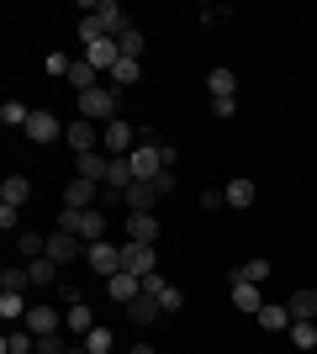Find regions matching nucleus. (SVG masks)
I'll return each instance as SVG.
<instances>
[{
	"label": "nucleus",
	"mask_w": 317,
	"mask_h": 354,
	"mask_svg": "<svg viewBox=\"0 0 317 354\" xmlns=\"http://www.w3.org/2000/svg\"><path fill=\"white\" fill-rule=\"evenodd\" d=\"M53 227H64V233H75V238H85V243H101V238H106V212H101V207H90V212L64 207Z\"/></svg>",
	"instance_id": "obj_1"
},
{
	"label": "nucleus",
	"mask_w": 317,
	"mask_h": 354,
	"mask_svg": "<svg viewBox=\"0 0 317 354\" xmlns=\"http://www.w3.org/2000/svg\"><path fill=\"white\" fill-rule=\"evenodd\" d=\"M75 106H79V117L85 122H117V90L111 85H95V90H85V95H75Z\"/></svg>",
	"instance_id": "obj_2"
},
{
	"label": "nucleus",
	"mask_w": 317,
	"mask_h": 354,
	"mask_svg": "<svg viewBox=\"0 0 317 354\" xmlns=\"http://www.w3.org/2000/svg\"><path fill=\"white\" fill-rule=\"evenodd\" d=\"M127 164H133V180H159L169 169L164 164V143H137L133 153H127Z\"/></svg>",
	"instance_id": "obj_3"
},
{
	"label": "nucleus",
	"mask_w": 317,
	"mask_h": 354,
	"mask_svg": "<svg viewBox=\"0 0 317 354\" xmlns=\"http://www.w3.org/2000/svg\"><path fill=\"white\" fill-rule=\"evenodd\" d=\"M133 127H127V122H106V127H101V153H106V159H127V153H133Z\"/></svg>",
	"instance_id": "obj_4"
},
{
	"label": "nucleus",
	"mask_w": 317,
	"mask_h": 354,
	"mask_svg": "<svg viewBox=\"0 0 317 354\" xmlns=\"http://www.w3.org/2000/svg\"><path fill=\"white\" fill-rule=\"evenodd\" d=\"M85 265L111 281V275L122 270V243H106V238H101V243H85Z\"/></svg>",
	"instance_id": "obj_5"
},
{
	"label": "nucleus",
	"mask_w": 317,
	"mask_h": 354,
	"mask_svg": "<svg viewBox=\"0 0 317 354\" xmlns=\"http://www.w3.org/2000/svg\"><path fill=\"white\" fill-rule=\"evenodd\" d=\"M122 270H127V275H153V270H159L153 243H133V238H127V243H122Z\"/></svg>",
	"instance_id": "obj_6"
},
{
	"label": "nucleus",
	"mask_w": 317,
	"mask_h": 354,
	"mask_svg": "<svg viewBox=\"0 0 317 354\" xmlns=\"http://www.w3.org/2000/svg\"><path fill=\"white\" fill-rule=\"evenodd\" d=\"M79 254H85V238L64 233V227H53V233H48V259H53V265H75Z\"/></svg>",
	"instance_id": "obj_7"
},
{
	"label": "nucleus",
	"mask_w": 317,
	"mask_h": 354,
	"mask_svg": "<svg viewBox=\"0 0 317 354\" xmlns=\"http://www.w3.org/2000/svg\"><path fill=\"white\" fill-rule=\"evenodd\" d=\"M53 138H64V122L53 117V111H43V106H32V122H27V143H53Z\"/></svg>",
	"instance_id": "obj_8"
},
{
	"label": "nucleus",
	"mask_w": 317,
	"mask_h": 354,
	"mask_svg": "<svg viewBox=\"0 0 317 354\" xmlns=\"http://www.w3.org/2000/svg\"><path fill=\"white\" fill-rule=\"evenodd\" d=\"M106 296H111L117 307H133L137 296H143V275H127V270H117V275L106 281Z\"/></svg>",
	"instance_id": "obj_9"
},
{
	"label": "nucleus",
	"mask_w": 317,
	"mask_h": 354,
	"mask_svg": "<svg viewBox=\"0 0 317 354\" xmlns=\"http://www.w3.org/2000/svg\"><path fill=\"white\" fill-rule=\"evenodd\" d=\"M64 143L75 148V153H95V148H101V133H95V122L75 117L69 127H64Z\"/></svg>",
	"instance_id": "obj_10"
},
{
	"label": "nucleus",
	"mask_w": 317,
	"mask_h": 354,
	"mask_svg": "<svg viewBox=\"0 0 317 354\" xmlns=\"http://www.w3.org/2000/svg\"><path fill=\"white\" fill-rule=\"evenodd\" d=\"M85 64H90L95 74H111L122 64V48H117V37H101V43H90L85 48Z\"/></svg>",
	"instance_id": "obj_11"
},
{
	"label": "nucleus",
	"mask_w": 317,
	"mask_h": 354,
	"mask_svg": "<svg viewBox=\"0 0 317 354\" xmlns=\"http://www.w3.org/2000/svg\"><path fill=\"white\" fill-rule=\"evenodd\" d=\"M90 16L101 21V32H106V37H122V32H127V16H122V6H117V0H95V6H90Z\"/></svg>",
	"instance_id": "obj_12"
},
{
	"label": "nucleus",
	"mask_w": 317,
	"mask_h": 354,
	"mask_svg": "<svg viewBox=\"0 0 317 354\" xmlns=\"http://www.w3.org/2000/svg\"><path fill=\"white\" fill-rule=\"evenodd\" d=\"M122 201H127V212H153V201H159V185H153V180H133V185L122 191Z\"/></svg>",
	"instance_id": "obj_13"
},
{
	"label": "nucleus",
	"mask_w": 317,
	"mask_h": 354,
	"mask_svg": "<svg viewBox=\"0 0 317 354\" xmlns=\"http://www.w3.org/2000/svg\"><path fill=\"white\" fill-rule=\"evenodd\" d=\"M127 238L133 243H159V217L153 212H127Z\"/></svg>",
	"instance_id": "obj_14"
},
{
	"label": "nucleus",
	"mask_w": 317,
	"mask_h": 354,
	"mask_svg": "<svg viewBox=\"0 0 317 354\" xmlns=\"http://www.w3.org/2000/svg\"><path fill=\"white\" fill-rule=\"evenodd\" d=\"M222 196H227V207H233V212H249V207H254V180H249V175H238V180H227V185H222Z\"/></svg>",
	"instance_id": "obj_15"
},
{
	"label": "nucleus",
	"mask_w": 317,
	"mask_h": 354,
	"mask_svg": "<svg viewBox=\"0 0 317 354\" xmlns=\"http://www.w3.org/2000/svg\"><path fill=\"white\" fill-rule=\"evenodd\" d=\"M64 207H75V212H90L95 207V180H69V185H64Z\"/></svg>",
	"instance_id": "obj_16"
},
{
	"label": "nucleus",
	"mask_w": 317,
	"mask_h": 354,
	"mask_svg": "<svg viewBox=\"0 0 317 354\" xmlns=\"http://www.w3.org/2000/svg\"><path fill=\"white\" fill-rule=\"evenodd\" d=\"M270 281V259H243L233 275H227V286H265Z\"/></svg>",
	"instance_id": "obj_17"
},
{
	"label": "nucleus",
	"mask_w": 317,
	"mask_h": 354,
	"mask_svg": "<svg viewBox=\"0 0 317 354\" xmlns=\"http://www.w3.org/2000/svg\"><path fill=\"white\" fill-rule=\"evenodd\" d=\"M75 169H79V180H95V185H106V169H111V159H106L101 148H95V153H75Z\"/></svg>",
	"instance_id": "obj_18"
},
{
	"label": "nucleus",
	"mask_w": 317,
	"mask_h": 354,
	"mask_svg": "<svg viewBox=\"0 0 317 354\" xmlns=\"http://www.w3.org/2000/svg\"><path fill=\"white\" fill-rule=\"evenodd\" d=\"M206 90H211V101H233V95H238V74L217 64V69L206 74Z\"/></svg>",
	"instance_id": "obj_19"
},
{
	"label": "nucleus",
	"mask_w": 317,
	"mask_h": 354,
	"mask_svg": "<svg viewBox=\"0 0 317 354\" xmlns=\"http://www.w3.org/2000/svg\"><path fill=\"white\" fill-rule=\"evenodd\" d=\"M21 328H32L37 339H43V333H59V328H64V312H53V307H32Z\"/></svg>",
	"instance_id": "obj_20"
},
{
	"label": "nucleus",
	"mask_w": 317,
	"mask_h": 354,
	"mask_svg": "<svg viewBox=\"0 0 317 354\" xmlns=\"http://www.w3.org/2000/svg\"><path fill=\"white\" fill-rule=\"evenodd\" d=\"M0 354H37V333H32V328H11V333L0 339Z\"/></svg>",
	"instance_id": "obj_21"
},
{
	"label": "nucleus",
	"mask_w": 317,
	"mask_h": 354,
	"mask_svg": "<svg viewBox=\"0 0 317 354\" xmlns=\"http://www.w3.org/2000/svg\"><path fill=\"white\" fill-rule=\"evenodd\" d=\"M291 323H296L291 307H270V301H265V312H259V328H265V333H291Z\"/></svg>",
	"instance_id": "obj_22"
},
{
	"label": "nucleus",
	"mask_w": 317,
	"mask_h": 354,
	"mask_svg": "<svg viewBox=\"0 0 317 354\" xmlns=\"http://www.w3.org/2000/svg\"><path fill=\"white\" fill-rule=\"evenodd\" d=\"M286 307H291V317H296V323H312V317H317V291H307V286H302V291H291Z\"/></svg>",
	"instance_id": "obj_23"
},
{
	"label": "nucleus",
	"mask_w": 317,
	"mask_h": 354,
	"mask_svg": "<svg viewBox=\"0 0 317 354\" xmlns=\"http://www.w3.org/2000/svg\"><path fill=\"white\" fill-rule=\"evenodd\" d=\"M27 196H32V180L27 175H6V185H0V201H6V207H21Z\"/></svg>",
	"instance_id": "obj_24"
},
{
	"label": "nucleus",
	"mask_w": 317,
	"mask_h": 354,
	"mask_svg": "<svg viewBox=\"0 0 317 354\" xmlns=\"http://www.w3.org/2000/svg\"><path fill=\"white\" fill-rule=\"evenodd\" d=\"M227 291H233V307L238 312H265V296H259V286H227Z\"/></svg>",
	"instance_id": "obj_25"
},
{
	"label": "nucleus",
	"mask_w": 317,
	"mask_h": 354,
	"mask_svg": "<svg viewBox=\"0 0 317 354\" xmlns=\"http://www.w3.org/2000/svg\"><path fill=\"white\" fill-rule=\"evenodd\" d=\"M127 185H133V164H127V159H111V169H106V191L122 196Z\"/></svg>",
	"instance_id": "obj_26"
},
{
	"label": "nucleus",
	"mask_w": 317,
	"mask_h": 354,
	"mask_svg": "<svg viewBox=\"0 0 317 354\" xmlns=\"http://www.w3.org/2000/svg\"><path fill=\"white\" fill-rule=\"evenodd\" d=\"M64 328H69V333H79V339H85V333H90V328H95V312L85 307V301H79V307H69V312H64Z\"/></svg>",
	"instance_id": "obj_27"
},
{
	"label": "nucleus",
	"mask_w": 317,
	"mask_h": 354,
	"mask_svg": "<svg viewBox=\"0 0 317 354\" xmlns=\"http://www.w3.org/2000/svg\"><path fill=\"white\" fill-rule=\"evenodd\" d=\"M143 80V64L137 59H122L117 69H111V90H127V85H137Z\"/></svg>",
	"instance_id": "obj_28"
},
{
	"label": "nucleus",
	"mask_w": 317,
	"mask_h": 354,
	"mask_svg": "<svg viewBox=\"0 0 317 354\" xmlns=\"http://www.w3.org/2000/svg\"><path fill=\"white\" fill-rule=\"evenodd\" d=\"M69 90H75V95H85V90H95V69L85 59H75L69 64Z\"/></svg>",
	"instance_id": "obj_29"
},
{
	"label": "nucleus",
	"mask_w": 317,
	"mask_h": 354,
	"mask_svg": "<svg viewBox=\"0 0 317 354\" xmlns=\"http://www.w3.org/2000/svg\"><path fill=\"white\" fill-rule=\"evenodd\" d=\"M27 301H21V296L16 291H0V317H6V323H27Z\"/></svg>",
	"instance_id": "obj_30"
},
{
	"label": "nucleus",
	"mask_w": 317,
	"mask_h": 354,
	"mask_svg": "<svg viewBox=\"0 0 317 354\" xmlns=\"http://www.w3.org/2000/svg\"><path fill=\"white\" fill-rule=\"evenodd\" d=\"M127 317H133V323H159V317H164V307H159L153 296H137L133 307H127Z\"/></svg>",
	"instance_id": "obj_31"
},
{
	"label": "nucleus",
	"mask_w": 317,
	"mask_h": 354,
	"mask_svg": "<svg viewBox=\"0 0 317 354\" xmlns=\"http://www.w3.org/2000/svg\"><path fill=\"white\" fill-rule=\"evenodd\" d=\"M0 122H6V127H21V133H27L32 106H27V101H6V106H0Z\"/></svg>",
	"instance_id": "obj_32"
},
{
	"label": "nucleus",
	"mask_w": 317,
	"mask_h": 354,
	"mask_svg": "<svg viewBox=\"0 0 317 354\" xmlns=\"http://www.w3.org/2000/svg\"><path fill=\"white\" fill-rule=\"evenodd\" d=\"M27 270H32V286H53V281H59V265H53L48 254H43V259H27Z\"/></svg>",
	"instance_id": "obj_33"
},
{
	"label": "nucleus",
	"mask_w": 317,
	"mask_h": 354,
	"mask_svg": "<svg viewBox=\"0 0 317 354\" xmlns=\"http://www.w3.org/2000/svg\"><path fill=\"white\" fill-rule=\"evenodd\" d=\"M111 344H117V333H111V328H101V323L85 333V349H90V354H111Z\"/></svg>",
	"instance_id": "obj_34"
},
{
	"label": "nucleus",
	"mask_w": 317,
	"mask_h": 354,
	"mask_svg": "<svg viewBox=\"0 0 317 354\" xmlns=\"http://www.w3.org/2000/svg\"><path fill=\"white\" fill-rule=\"evenodd\" d=\"M27 286H32V270L27 265H21V270H0V291H16V296H21Z\"/></svg>",
	"instance_id": "obj_35"
},
{
	"label": "nucleus",
	"mask_w": 317,
	"mask_h": 354,
	"mask_svg": "<svg viewBox=\"0 0 317 354\" xmlns=\"http://www.w3.org/2000/svg\"><path fill=\"white\" fill-rule=\"evenodd\" d=\"M16 249L27 254V259H43V254H48V238L43 233H16Z\"/></svg>",
	"instance_id": "obj_36"
},
{
	"label": "nucleus",
	"mask_w": 317,
	"mask_h": 354,
	"mask_svg": "<svg viewBox=\"0 0 317 354\" xmlns=\"http://www.w3.org/2000/svg\"><path fill=\"white\" fill-rule=\"evenodd\" d=\"M117 48H122V59H143V32L127 27V32L117 37Z\"/></svg>",
	"instance_id": "obj_37"
},
{
	"label": "nucleus",
	"mask_w": 317,
	"mask_h": 354,
	"mask_svg": "<svg viewBox=\"0 0 317 354\" xmlns=\"http://www.w3.org/2000/svg\"><path fill=\"white\" fill-rule=\"evenodd\" d=\"M291 344H296V349H317V328L312 323H291Z\"/></svg>",
	"instance_id": "obj_38"
},
{
	"label": "nucleus",
	"mask_w": 317,
	"mask_h": 354,
	"mask_svg": "<svg viewBox=\"0 0 317 354\" xmlns=\"http://www.w3.org/2000/svg\"><path fill=\"white\" fill-rule=\"evenodd\" d=\"M69 64H75V59H64V53H48L43 69H48V80H69Z\"/></svg>",
	"instance_id": "obj_39"
},
{
	"label": "nucleus",
	"mask_w": 317,
	"mask_h": 354,
	"mask_svg": "<svg viewBox=\"0 0 317 354\" xmlns=\"http://www.w3.org/2000/svg\"><path fill=\"white\" fill-rule=\"evenodd\" d=\"M164 291H169V281L153 270V275H143V296H153V301H164Z\"/></svg>",
	"instance_id": "obj_40"
},
{
	"label": "nucleus",
	"mask_w": 317,
	"mask_h": 354,
	"mask_svg": "<svg viewBox=\"0 0 317 354\" xmlns=\"http://www.w3.org/2000/svg\"><path fill=\"white\" fill-rule=\"evenodd\" d=\"M64 349H69L64 333H43V339H37V354H64Z\"/></svg>",
	"instance_id": "obj_41"
},
{
	"label": "nucleus",
	"mask_w": 317,
	"mask_h": 354,
	"mask_svg": "<svg viewBox=\"0 0 317 354\" xmlns=\"http://www.w3.org/2000/svg\"><path fill=\"white\" fill-rule=\"evenodd\" d=\"M222 16H227V6H201V21H206V27H217Z\"/></svg>",
	"instance_id": "obj_42"
},
{
	"label": "nucleus",
	"mask_w": 317,
	"mask_h": 354,
	"mask_svg": "<svg viewBox=\"0 0 317 354\" xmlns=\"http://www.w3.org/2000/svg\"><path fill=\"white\" fill-rule=\"evenodd\" d=\"M233 111H238V101H211V117H217V122H227Z\"/></svg>",
	"instance_id": "obj_43"
},
{
	"label": "nucleus",
	"mask_w": 317,
	"mask_h": 354,
	"mask_svg": "<svg viewBox=\"0 0 317 354\" xmlns=\"http://www.w3.org/2000/svg\"><path fill=\"white\" fill-rule=\"evenodd\" d=\"M201 207L217 212V207H227V196H222V191H201Z\"/></svg>",
	"instance_id": "obj_44"
},
{
	"label": "nucleus",
	"mask_w": 317,
	"mask_h": 354,
	"mask_svg": "<svg viewBox=\"0 0 317 354\" xmlns=\"http://www.w3.org/2000/svg\"><path fill=\"white\" fill-rule=\"evenodd\" d=\"M59 296H64V307H79V286H75V281H64Z\"/></svg>",
	"instance_id": "obj_45"
},
{
	"label": "nucleus",
	"mask_w": 317,
	"mask_h": 354,
	"mask_svg": "<svg viewBox=\"0 0 317 354\" xmlns=\"http://www.w3.org/2000/svg\"><path fill=\"white\" fill-rule=\"evenodd\" d=\"M180 301H185V296L175 291V286H169V291H164V301H159V307H164V312H180Z\"/></svg>",
	"instance_id": "obj_46"
},
{
	"label": "nucleus",
	"mask_w": 317,
	"mask_h": 354,
	"mask_svg": "<svg viewBox=\"0 0 317 354\" xmlns=\"http://www.w3.org/2000/svg\"><path fill=\"white\" fill-rule=\"evenodd\" d=\"M133 354H159V349H153V344H133Z\"/></svg>",
	"instance_id": "obj_47"
},
{
	"label": "nucleus",
	"mask_w": 317,
	"mask_h": 354,
	"mask_svg": "<svg viewBox=\"0 0 317 354\" xmlns=\"http://www.w3.org/2000/svg\"><path fill=\"white\" fill-rule=\"evenodd\" d=\"M64 354H90V349H85V344H79V349H64Z\"/></svg>",
	"instance_id": "obj_48"
}]
</instances>
